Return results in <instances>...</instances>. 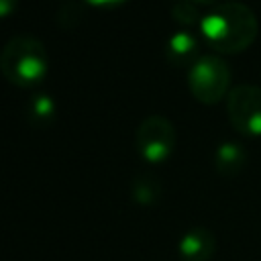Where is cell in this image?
<instances>
[{
	"mask_svg": "<svg viewBox=\"0 0 261 261\" xmlns=\"http://www.w3.org/2000/svg\"><path fill=\"white\" fill-rule=\"evenodd\" d=\"M171 16L181 24H196L200 22V10L194 0H173L171 4Z\"/></svg>",
	"mask_w": 261,
	"mask_h": 261,
	"instance_id": "obj_12",
	"label": "cell"
},
{
	"mask_svg": "<svg viewBox=\"0 0 261 261\" xmlns=\"http://www.w3.org/2000/svg\"><path fill=\"white\" fill-rule=\"evenodd\" d=\"M18 6V0H0V18L12 14Z\"/></svg>",
	"mask_w": 261,
	"mask_h": 261,
	"instance_id": "obj_13",
	"label": "cell"
},
{
	"mask_svg": "<svg viewBox=\"0 0 261 261\" xmlns=\"http://www.w3.org/2000/svg\"><path fill=\"white\" fill-rule=\"evenodd\" d=\"M196 4H214L216 0H194Z\"/></svg>",
	"mask_w": 261,
	"mask_h": 261,
	"instance_id": "obj_15",
	"label": "cell"
},
{
	"mask_svg": "<svg viewBox=\"0 0 261 261\" xmlns=\"http://www.w3.org/2000/svg\"><path fill=\"white\" fill-rule=\"evenodd\" d=\"M247 163V149L237 141H224L214 151V167L224 177H234Z\"/></svg>",
	"mask_w": 261,
	"mask_h": 261,
	"instance_id": "obj_8",
	"label": "cell"
},
{
	"mask_svg": "<svg viewBox=\"0 0 261 261\" xmlns=\"http://www.w3.org/2000/svg\"><path fill=\"white\" fill-rule=\"evenodd\" d=\"M175 126L163 114H149L141 120L135 133L139 155L149 163L165 161L175 147Z\"/></svg>",
	"mask_w": 261,
	"mask_h": 261,
	"instance_id": "obj_4",
	"label": "cell"
},
{
	"mask_svg": "<svg viewBox=\"0 0 261 261\" xmlns=\"http://www.w3.org/2000/svg\"><path fill=\"white\" fill-rule=\"evenodd\" d=\"M86 2L92 4V6H116V4H120L124 0H86Z\"/></svg>",
	"mask_w": 261,
	"mask_h": 261,
	"instance_id": "obj_14",
	"label": "cell"
},
{
	"mask_svg": "<svg viewBox=\"0 0 261 261\" xmlns=\"http://www.w3.org/2000/svg\"><path fill=\"white\" fill-rule=\"evenodd\" d=\"M216 251L214 234L204 226H194L177 243V253L181 261H210Z\"/></svg>",
	"mask_w": 261,
	"mask_h": 261,
	"instance_id": "obj_6",
	"label": "cell"
},
{
	"mask_svg": "<svg viewBox=\"0 0 261 261\" xmlns=\"http://www.w3.org/2000/svg\"><path fill=\"white\" fill-rule=\"evenodd\" d=\"M200 31L212 49L220 53H239L255 41L259 22L251 6L239 0H226L202 16Z\"/></svg>",
	"mask_w": 261,
	"mask_h": 261,
	"instance_id": "obj_1",
	"label": "cell"
},
{
	"mask_svg": "<svg viewBox=\"0 0 261 261\" xmlns=\"http://www.w3.org/2000/svg\"><path fill=\"white\" fill-rule=\"evenodd\" d=\"M200 45L198 39L190 31H177L167 39L165 45V57L173 65H194V61L200 57L198 53Z\"/></svg>",
	"mask_w": 261,
	"mask_h": 261,
	"instance_id": "obj_7",
	"label": "cell"
},
{
	"mask_svg": "<svg viewBox=\"0 0 261 261\" xmlns=\"http://www.w3.org/2000/svg\"><path fill=\"white\" fill-rule=\"evenodd\" d=\"M84 18V8L75 0H67L57 10V22L63 29H75Z\"/></svg>",
	"mask_w": 261,
	"mask_h": 261,
	"instance_id": "obj_11",
	"label": "cell"
},
{
	"mask_svg": "<svg viewBox=\"0 0 261 261\" xmlns=\"http://www.w3.org/2000/svg\"><path fill=\"white\" fill-rule=\"evenodd\" d=\"M188 86L196 100L216 104L230 92L228 63L218 55H200L188 69Z\"/></svg>",
	"mask_w": 261,
	"mask_h": 261,
	"instance_id": "obj_3",
	"label": "cell"
},
{
	"mask_svg": "<svg viewBox=\"0 0 261 261\" xmlns=\"http://www.w3.org/2000/svg\"><path fill=\"white\" fill-rule=\"evenodd\" d=\"M47 47L33 35H14L0 51V71L14 86L31 88L47 75Z\"/></svg>",
	"mask_w": 261,
	"mask_h": 261,
	"instance_id": "obj_2",
	"label": "cell"
},
{
	"mask_svg": "<svg viewBox=\"0 0 261 261\" xmlns=\"http://www.w3.org/2000/svg\"><path fill=\"white\" fill-rule=\"evenodd\" d=\"M230 124L249 137H261V86L237 84L226 96Z\"/></svg>",
	"mask_w": 261,
	"mask_h": 261,
	"instance_id": "obj_5",
	"label": "cell"
},
{
	"mask_svg": "<svg viewBox=\"0 0 261 261\" xmlns=\"http://www.w3.org/2000/svg\"><path fill=\"white\" fill-rule=\"evenodd\" d=\"M130 196L137 204L141 206H151L159 200L161 196V184L155 175H149V173H143V175H137L130 184Z\"/></svg>",
	"mask_w": 261,
	"mask_h": 261,
	"instance_id": "obj_9",
	"label": "cell"
},
{
	"mask_svg": "<svg viewBox=\"0 0 261 261\" xmlns=\"http://www.w3.org/2000/svg\"><path fill=\"white\" fill-rule=\"evenodd\" d=\"M27 114L29 118L35 122V124H45L53 118L55 114V102L51 96L47 94H37L31 98L29 102V108H27Z\"/></svg>",
	"mask_w": 261,
	"mask_h": 261,
	"instance_id": "obj_10",
	"label": "cell"
}]
</instances>
